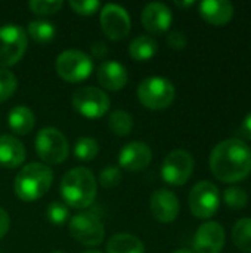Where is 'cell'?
Segmentation results:
<instances>
[{
  "label": "cell",
  "mask_w": 251,
  "mask_h": 253,
  "mask_svg": "<svg viewBox=\"0 0 251 253\" xmlns=\"http://www.w3.org/2000/svg\"><path fill=\"white\" fill-rule=\"evenodd\" d=\"M210 169L220 182L244 181L251 173V148L237 138L220 141L212 150Z\"/></svg>",
  "instance_id": "1"
},
{
  "label": "cell",
  "mask_w": 251,
  "mask_h": 253,
  "mask_svg": "<svg viewBox=\"0 0 251 253\" xmlns=\"http://www.w3.org/2000/svg\"><path fill=\"white\" fill-rule=\"evenodd\" d=\"M96 179L87 168L68 170L59 185L62 200L74 209H86L96 199Z\"/></svg>",
  "instance_id": "2"
},
{
  "label": "cell",
  "mask_w": 251,
  "mask_h": 253,
  "mask_svg": "<svg viewBox=\"0 0 251 253\" xmlns=\"http://www.w3.org/2000/svg\"><path fill=\"white\" fill-rule=\"evenodd\" d=\"M53 182V172L43 163H30L24 166L13 182L15 194L22 202H36L41 199Z\"/></svg>",
  "instance_id": "3"
},
{
  "label": "cell",
  "mask_w": 251,
  "mask_h": 253,
  "mask_svg": "<svg viewBox=\"0 0 251 253\" xmlns=\"http://www.w3.org/2000/svg\"><path fill=\"white\" fill-rule=\"evenodd\" d=\"M175 86L164 77H148L141 82L138 87V98L141 104L149 110H164L175 101Z\"/></svg>",
  "instance_id": "4"
},
{
  "label": "cell",
  "mask_w": 251,
  "mask_h": 253,
  "mask_svg": "<svg viewBox=\"0 0 251 253\" xmlns=\"http://www.w3.org/2000/svg\"><path fill=\"white\" fill-rule=\"evenodd\" d=\"M38 157L47 165L62 163L70 153V145L65 135L56 127H43L36 135L34 142Z\"/></svg>",
  "instance_id": "5"
},
{
  "label": "cell",
  "mask_w": 251,
  "mask_h": 253,
  "mask_svg": "<svg viewBox=\"0 0 251 253\" xmlns=\"http://www.w3.org/2000/svg\"><path fill=\"white\" fill-rule=\"evenodd\" d=\"M93 71V59L87 53L68 49L58 55L56 58V73L58 76L70 83H78L86 79Z\"/></svg>",
  "instance_id": "6"
},
{
  "label": "cell",
  "mask_w": 251,
  "mask_h": 253,
  "mask_svg": "<svg viewBox=\"0 0 251 253\" xmlns=\"http://www.w3.org/2000/svg\"><path fill=\"white\" fill-rule=\"evenodd\" d=\"M27 33L16 24L0 27V68H6L19 62L27 50Z\"/></svg>",
  "instance_id": "7"
},
{
  "label": "cell",
  "mask_w": 251,
  "mask_h": 253,
  "mask_svg": "<svg viewBox=\"0 0 251 253\" xmlns=\"http://www.w3.org/2000/svg\"><path fill=\"white\" fill-rule=\"evenodd\" d=\"M70 233L74 240L84 246H99L105 237V228L95 212L75 213L70 219Z\"/></svg>",
  "instance_id": "8"
},
{
  "label": "cell",
  "mask_w": 251,
  "mask_h": 253,
  "mask_svg": "<svg viewBox=\"0 0 251 253\" xmlns=\"http://www.w3.org/2000/svg\"><path fill=\"white\" fill-rule=\"evenodd\" d=\"M71 102H72L74 110L80 116L90 119V120L101 119L102 116H105L111 104L109 96L104 90L93 87V86L77 89L72 95Z\"/></svg>",
  "instance_id": "9"
},
{
  "label": "cell",
  "mask_w": 251,
  "mask_h": 253,
  "mask_svg": "<svg viewBox=\"0 0 251 253\" xmlns=\"http://www.w3.org/2000/svg\"><path fill=\"white\" fill-rule=\"evenodd\" d=\"M220 206V196L217 187L210 181L195 184L189 193V209L194 216L200 219H210L216 215Z\"/></svg>",
  "instance_id": "10"
},
{
  "label": "cell",
  "mask_w": 251,
  "mask_h": 253,
  "mask_svg": "<svg viewBox=\"0 0 251 253\" xmlns=\"http://www.w3.org/2000/svg\"><path fill=\"white\" fill-rule=\"evenodd\" d=\"M194 172V157L186 150L170 151L161 165V178L164 182L179 187L188 182Z\"/></svg>",
  "instance_id": "11"
},
{
  "label": "cell",
  "mask_w": 251,
  "mask_h": 253,
  "mask_svg": "<svg viewBox=\"0 0 251 253\" xmlns=\"http://www.w3.org/2000/svg\"><path fill=\"white\" fill-rule=\"evenodd\" d=\"M101 25L108 39L118 42L129 36L132 22L127 10L123 6L108 3L101 10Z\"/></svg>",
  "instance_id": "12"
},
{
  "label": "cell",
  "mask_w": 251,
  "mask_h": 253,
  "mask_svg": "<svg viewBox=\"0 0 251 253\" xmlns=\"http://www.w3.org/2000/svg\"><path fill=\"white\" fill-rule=\"evenodd\" d=\"M225 228L215 221L204 222L198 227L194 240V253H220L225 246Z\"/></svg>",
  "instance_id": "13"
},
{
  "label": "cell",
  "mask_w": 251,
  "mask_h": 253,
  "mask_svg": "<svg viewBox=\"0 0 251 253\" xmlns=\"http://www.w3.org/2000/svg\"><path fill=\"white\" fill-rule=\"evenodd\" d=\"M152 160L151 148L141 141L126 144L118 153V163L129 172H141L149 166Z\"/></svg>",
  "instance_id": "14"
},
{
  "label": "cell",
  "mask_w": 251,
  "mask_h": 253,
  "mask_svg": "<svg viewBox=\"0 0 251 253\" xmlns=\"http://www.w3.org/2000/svg\"><path fill=\"white\" fill-rule=\"evenodd\" d=\"M149 208H151L152 216L158 222H163V224L173 222L178 218L179 211H180L179 199L176 197L173 191L166 190V188H160L155 193H152Z\"/></svg>",
  "instance_id": "15"
},
{
  "label": "cell",
  "mask_w": 251,
  "mask_h": 253,
  "mask_svg": "<svg viewBox=\"0 0 251 253\" xmlns=\"http://www.w3.org/2000/svg\"><path fill=\"white\" fill-rule=\"evenodd\" d=\"M141 21L145 30H148L152 34H160L170 28L173 15L167 4L161 1H152L143 7Z\"/></svg>",
  "instance_id": "16"
},
{
  "label": "cell",
  "mask_w": 251,
  "mask_h": 253,
  "mask_svg": "<svg viewBox=\"0 0 251 253\" xmlns=\"http://www.w3.org/2000/svg\"><path fill=\"white\" fill-rule=\"evenodd\" d=\"M98 80L108 90H120L127 84L129 74L123 64L117 61H105L98 68Z\"/></svg>",
  "instance_id": "17"
},
{
  "label": "cell",
  "mask_w": 251,
  "mask_h": 253,
  "mask_svg": "<svg viewBox=\"0 0 251 253\" xmlns=\"http://www.w3.org/2000/svg\"><path fill=\"white\" fill-rule=\"evenodd\" d=\"M198 9L203 19L213 25H225L234 16V4L229 0H204Z\"/></svg>",
  "instance_id": "18"
},
{
  "label": "cell",
  "mask_w": 251,
  "mask_h": 253,
  "mask_svg": "<svg viewBox=\"0 0 251 253\" xmlns=\"http://www.w3.org/2000/svg\"><path fill=\"white\" fill-rule=\"evenodd\" d=\"M25 147L22 142L10 135H0V166L18 168L25 160Z\"/></svg>",
  "instance_id": "19"
},
{
  "label": "cell",
  "mask_w": 251,
  "mask_h": 253,
  "mask_svg": "<svg viewBox=\"0 0 251 253\" xmlns=\"http://www.w3.org/2000/svg\"><path fill=\"white\" fill-rule=\"evenodd\" d=\"M7 123H9V127L13 130V133L27 135L34 127V123H36L34 113L25 105H16L9 111Z\"/></svg>",
  "instance_id": "20"
},
{
  "label": "cell",
  "mask_w": 251,
  "mask_h": 253,
  "mask_svg": "<svg viewBox=\"0 0 251 253\" xmlns=\"http://www.w3.org/2000/svg\"><path fill=\"white\" fill-rule=\"evenodd\" d=\"M108 253H145L143 243L133 234H114L107 243Z\"/></svg>",
  "instance_id": "21"
},
{
  "label": "cell",
  "mask_w": 251,
  "mask_h": 253,
  "mask_svg": "<svg viewBox=\"0 0 251 253\" xmlns=\"http://www.w3.org/2000/svg\"><path fill=\"white\" fill-rule=\"evenodd\" d=\"M158 50V43L151 36H138L130 42L129 55L136 61H148Z\"/></svg>",
  "instance_id": "22"
},
{
  "label": "cell",
  "mask_w": 251,
  "mask_h": 253,
  "mask_svg": "<svg viewBox=\"0 0 251 253\" xmlns=\"http://www.w3.org/2000/svg\"><path fill=\"white\" fill-rule=\"evenodd\" d=\"M30 37L41 44H46V43H50L55 36H56V28L53 25V22L50 21H46V19H36V21H31L28 24V28H27Z\"/></svg>",
  "instance_id": "23"
},
{
  "label": "cell",
  "mask_w": 251,
  "mask_h": 253,
  "mask_svg": "<svg viewBox=\"0 0 251 253\" xmlns=\"http://www.w3.org/2000/svg\"><path fill=\"white\" fill-rule=\"evenodd\" d=\"M232 242L244 253H251V218H241L232 228Z\"/></svg>",
  "instance_id": "24"
},
{
  "label": "cell",
  "mask_w": 251,
  "mask_h": 253,
  "mask_svg": "<svg viewBox=\"0 0 251 253\" xmlns=\"http://www.w3.org/2000/svg\"><path fill=\"white\" fill-rule=\"evenodd\" d=\"M108 126L112 133L118 136H126L133 129V117L124 110H115L108 117Z\"/></svg>",
  "instance_id": "25"
},
{
  "label": "cell",
  "mask_w": 251,
  "mask_h": 253,
  "mask_svg": "<svg viewBox=\"0 0 251 253\" xmlns=\"http://www.w3.org/2000/svg\"><path fill=\"white\" fill-rule=\"evenodd\" d=\"M98 153H99L98 141L93 139V138H89V136L78 138L75 145H74V156L78 160H83V162L93 160L98 156Z\"/></svg>",
  "instance_id": "26"
},
{
  "label": "cell",
  "mask_w": 251,
  "mask_h": 253,
  "mask_svg": "<svg viewBox=\"0 0 251 253\" xmlns=\"http://www.w3.org/2000/svg\"><path fill=\"white\" fill-rule=\"evenodd\" d=\"M223 202L228 208L231 209H235V211H240L243 208L247 206L249 203V194L244 188L241 187H228L225 191H223Z\"/></svg>",
  "instance_id": "27"
},
{
  "label": "cell",
  "mask_w": 251,
  "mask_h": 253,
  "mask_svg": "<svg viewBox=\"0 0 251 253\" xmlns=\"http://www.w3.org/2000/svg\"><path fill=\"white\" fill-rule=\"evenodd\" d=\"M16 86H18L16 76L6 68H0V102L7 101L15 93Z\"/></svg>",
  "instance_id": "28"
},
{
  "label": "cell",
  "mask_w": 251,
  "mask_h": 253,
  "mask_svg": "<svg viewBox=\"0 0 251 253\" xmlns=\"http://www.w3.org/2000/svg\"><path fill=\"white\" fill-rule=\"evenodd\" d=\"M46 216L49 219L50 224L59 227V225H64L70 216V211H68V206L62 202H52L49 206H47V211H46Z\"/></svg>",
  "instance_id": "29"
},
{
  "label": "cell",
  "mask_w": 251,
  "mask_h": 253,
  "mask_svg": "<svg viewBox=\"0 0 251 253\" xmlns=\"http://www.w3.org/2000/svg\"><path fill=\"white\" fill-rule=\"evenodd\" d=\"M62 0H31L30 9L37 15H53L62 7Z\"/></svg>",
  "instance_id": "30"
},
{
  "label": "cell",
  "mask_w": 251,
  "mask_h": 253,
  "mask_svg": "<svg viewBox=\"0 0 251 253\" xmlns=\"http://www.w3.org/2000/svg\"><path fill=\"white\" fill-rule=\"evenodd\" d=\"M99 182L104 188H114L121 182V170L118 166H107L99 175Z\"/></svg>",
  "instance_id": "31"
},
{
  "label": "cell",
  "mask_w": 251,
  "mask_h": 253,
  "mask_svg": "<svg viewBox=\"0 0 251 253\" xmlns=\"http://www.w3.org/2000/svg\"><path fill=\"white\" fill-rule=\"evenodd\" d=\"M68 4L77 15H83V16L93 15L101 6L98 0H70Z\"/></svg>",
  "instance_id": "32"
},
{
  "label": "cell",
  "mask_w": 251,
  "mask_h": 253,
  "mask_svg": "<svg viewBox=\"0 0 251 253\" xmlns=\"http://www.w3.org/2000/svg\"><path fill=\"white\" fill-rule=\"evenodd\" d=\"M167 43L170 44V47H173V49H176V50H182L185 46H186V37H185V34L182 33V31H178V30H175V31H170L169 33V36H167Z\"/></svg>",
  "instance_id": "33"
},
{
  "label": "cell",
  "mask_w": 251,
  "mask_h": 253,
  "mask_svg": "<svg viewBox=\"0 0 251 253\" xmlns=\"http://www.w3.org/2000/svg\"><path fill=\"white\" fill-rule=\"evenodd\" d=\"M9 225H10L9 213L3 208H0V240L6 236V233L9 230Z\"/></svg>",
  "instance_id": "34"
},
{
  "label": "cell",
  "mask_w": 251,
  "mask_h": 253,
  "mask_svg": "<svg viewBox=\"0 0 251 253\" xmlns=\"http://www.w3.org/2000/svg\"><path fill=\"white\" fill-rule=\"evenodd\" d=\"M108 53V47L104 42H96L92 44V55L93 58H104Z\"/></svg>",
  "instance_id": "35"
},
{
  "label": "cell",
  "mask_w": 251,
  "mask_h": 253,
  "mask_svg": "<svg viewBox=\"0 0 251 253\" xmlns=\"http://www.w3.org/2000/svg\"><path fill=\"white\" fill-rule=\"evenodd\" d=\"M241 135L246 138V139H249L251 141V111L246 116V119L243 120V123H241Z\"/></svg>",
  "instance_id": "36"
},
{
  "label": "cell",
  "mask_w": 251,
  "mask_h": 253,
  "mask_svg": "<svg viewBox=\"0 0 251 253\" xmlns=\"http://www.w3.org/2000/svg\"><path fill=\"white\" fill-rule=\"evenodd\" d=\"M176 3V6H179V7H189V6H192L194 4V1L192 0H189V1H175Z\"/></svg>",
  "instance_id": "37"
},
{
  "label": "cell",
  "mask_w": 251,
  "mask_h": 253,
  "mask_svg": "<svg viewBox=\"0 0 251 253\" xmlns=\"http://www.w3.org/2000/svg\"><path fill=\"white\" fill-rule=\"evenodd\" d=\"M173 253H194V252H191V251H188V249H179V251H176V252H173Z\"/></svg>",
  "instance_id": "38"
},
{
  "label": "cell",
  "mask_w": 251,
  "mask_h": 253,
  "mask_svg": "<svg viewBox=\"0 0 251 253\" xmlns=\"http://www.w3.org/2000/svg\"><path fill=\"white\" fill-rule=\"evenodd\" d=\"M83 253H102V252H99V251H87V252H83Z\"/></svg>",
  "instance_id": "39"
},
{
  "label": "cell",
  "mask_w": 251,
  "mask_h": 253,
  "mask_svg": "<svg viewBox=\"0 0 251 253\" xmlns=\"http://www.w3.org/2000/svg\"><path fill=\"white\" fill-rule=\"evenodd\" d=\"M52 253H64V252H59V251H53Z\"/></svg>",
  "instance_id": "40"
}]
</instances>
